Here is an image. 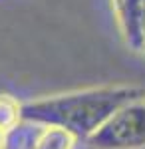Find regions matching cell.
Instances as JSON below:
<instances>
[{
  "label": "cell",
  "instance_id": "1",
  "mask_svg": "<svg viewBox=\"0 0 145 149\" xmlns=\"http://www.w3.org/2000/svg\"><path fill=\"white\" fill-rule=\"evenodd\" d=\"M143 97L145 90L137 86H100L30 100L22 103L20 117L22 123L60 127L76 139H88L121 105Z\"/></svg>",
  "mask_w": 145,
  "mask_h": 149
},
{
  "label": "cell",
  "instance_id": "2",
  "mask_svg": "<svg viewBox=\"0 0 145 149\" xmlns=\"http://www.w3.org/2000/svg\"><path fill=\"white\" fill-rule=\"evenodd\" d=\"M86 141L91 149H145V97L121 105Z\"/></svg>",
  "mask_w": 145,
  "mask_h": 149
},
{
  "label": "cell",
  "instance_id": "3",
  "mask_svg": "<svg viewBox=\"0 0 145 149\" xmlns=\"http://www.w3.org/2000/svg\"><path fill=\"white\" fill-rule=\"evenodd\" d=\"M115 22L125 46L143 52L145 46V0H112Z\"/></svg>",
  "mask_w": 145,
  "mask_h": 149
},
{
  "label": "cell",
  "instance_id": "4",
  "mask_svg": "<svg viewBox=\"0 0 145 149\" xmlns=\"http://www.w3.org/2000/svg\"><path fill=\"white\" fill-rule=\"evenodd\" d=\"M76 137L60 127H40L34 135L30 149H72Z\"/></svg>",
  "mask_w": 145,
  "mask_h": 149
},
{
  "label": "cell",
  "instance_id": "5",
  "mask_svg": "<svg viewBox=\"0 0 145 149\" xmlns=\"http://www.w3.org/2000/svg\"><path fill=\"white\" fill-rule=\"evenodd\" d=\"M22 103L10 93H0V131L10 133L22 123L20 117Z\"/></svg>",
  "mask_w": 145,
  "mask_h": 149
},
{
  "label": "cell",
  "instance_id": "6",
  "mask_svg": "<svg viewBox=\"0 0 145 149\" xmlns=\"http://www.w3.org/2000/svg\"><path fill=\"white\" fill-rule=\"evenodd\" d=\"M8 147V133L0 131V149H6Z\"/></svg>",
  "mask_w": 145,
  "mask_h": 149
},
{
  "label": "cell",
  "instance_id": "7",
  "mask_svg": "<svg viewBox=\"0 0 145 149\" xmlns=\"http://www.w3.org/2000/svg\"><path fill=\"white\" fill-rule=\"evenodd\" d=\"M22 149H30V143H28V145H24V147Z\"/></svg>",
  "mask_w": 145,
  "mask_h": 149
},
{
  "label": "cell",
  "instance_id": "8",
  "mask_svg": "<svg viewBox=\"0 0 145 149\" xmlns=\"http://www.w3.org/2000/svg\"><path fill=\"white\" fill-rule=\"evenodd\" d=\"M143 52H145V46H143Z\"/></svg>",
  "mask_w": 145,
  "mask_h": 149
}]
</instances>
